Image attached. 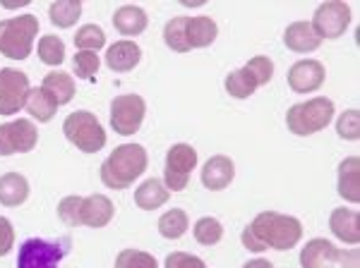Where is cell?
<instances>
[{"mask_svg":"<svg viewBox=\"0 0 360 268\" xmlns=\"http://www.w3.org/2000/svg\"><path fill=\"white\" fill-rule=\"evenodd\" d=\"M303 237V223L293 215L276 213V211H262L243 228L240 242L248 252H288Z\"/></svg>","mask_w":360,"mask_h":268,"instance_id":"obj_1","label":"cell"},{"mask_svg":"<svg viewBox=\"0 0 360 268\" xmlns=\"http://www.w3.org/2000/svg\"><path fill=\"white\" fill-rule=\"evenodd\" d=\"M147 166L149 156L142 144H120L101 163V182L108 189H127L139 175H144Z\"/></svg>","mask_w":360,"mask_h":268,"instance_id":"obj_2","label":"cell"},{"mask_svg":"<svg viewBox=\"0 0 360 268\" xmlns=\"http://www.w3.org/2000/svg\"><path fill=\"white\" fill-rule=\"evenodd\" d=\"M334 113H336L334 101L327 96H317V98H310V101L295 103L286 113L288 132L295 134V137L317 134V132L327 130L329 122L334 120Z\"/></svg>","mask_w":360,"mask_h":268,"instance_id":"obj_3","label":"cell"},{"mask_svg":"<svg viewBox=\"0 0 360 268\" xmlns=\"http://www.w3.org/2000/svg\"><path fill=\"white\" fill-rule=\"evenodd\" d=\"M39 34V20L34 15H20L0 22V55L10 60H27Z\"/></svg>","mask_w":360,"mask_h":268,"instance_id":"obj_4","label":"cell"},{"mask_svg":"<svg viewBox=\"0 0 360 268\" xmlns=\"http://www.w3.org/2000/svg\"><path fill=\"white\" fill-rule=\"evenodd\" d=\"M63 134L72 147H77L82 154H98L106 147V130L98 118L89 110H75L63 122Z\"/></svg>","mask_w":360,"mask_h":268,"instance_id":"obj_5","label":"cell"},{"mask_svg":"<svg viewBox=\"0 0 360 268\" xmlns=\"http://www.w3.org/2000/svg\"><path fill=\"white\" fill-rule=\"evenodd\" d=\"M68 240L29 237L17 252V268H58L68 254Z\"/></svg>","mask_w":360,"mask_h":268,"instance_id":"obj_6","label":"cell"},{"mask_svg":"<svg viewBox=\"0 0 360 268\" xmlns=\"http://www.w3.org/2000/svg\"><path fill=\"white\" fill-rule=\"evenodd\" d=\"M310 27L319 36V41H334L344 36L346 29L351 27V8H348V3H341V0L322 3L312 15Z\"/></svg>","mask_w":360,"mask_h":268,"instance_id":"obj_7","label":"cell"},{"mask_svg":"<svg viewBox=\"0 0 360 268\" xmlns=\"http://www.w3.org/2000/svg\"><path fill=\"white\" fill-rule=\"evenodd\" d=\"M197 166V151L190 144H173L166 151L164 185L168 192H183Z\"/></svg>","mask_w":360,"mask_h":268,"instance_id":"obj_8","label":"cell"},{"mask_svg":"<svg viewBox=\"0 0 360 268\" xmlns=\"http://www.w3.org/2000/svg\"><path fill=\"white\" fill-rule=\"evenodd\" d=\"M147 115V103L139 94H123L111 101V127L120 137H132L139 132Z\"/></svg>","mask_w":360,"mask_h":268,"instance_id":"obj_9","label":"cell"},{"mask_svg":"<svg viewBox=\"0 0 360 268\" xmlns=\"http://www.w3.org/2000/svg\"><path fill=\"white\" fill-rule=\"evenodd\" d=\"M29 91H32L29 77L22 69L15 67L0 69V115L10 118V115L20 113L27 106Z\"/></svg>","mask_w":360,"mask_h":268,"instance_id":"obj_10","label":"cell"},{"mask_svg":"<svg viewBox=\"0 0 360 268\" xmlns=\"http://www.w3.org/2000/svg\"><path fill=\"white\" fill-rule=\"evenodd\" d=\"M39 142V132L32 120H13L0 125V156L29 154Z\"/></svg>","mask_w":360,"mask_h":268,"instance_id":"obj_11","label":"cell"},{"mask_svg":"<svg viewBox=\"0 0 360 268\" xmlns=\"http://www.w3.org/2000/svg\"><path fill=\"white\" fill-rule=\"evenodd\" d=\"M324 77H327L324 65L317 60H298L295 65H291L286 74L288 86L295 94H312V91H317L324 84Z\"/></svg>","mask_w":360,"mask_h":268,"instance_id":"obj_12","label":"cell"},{"mask_svg":"<svg viewBox=\"0 0 360 268\" xmlns=\"http://www.w3.org/2000/svg\"><path fill=\"white\" fill-rule=\"evenodd\" d=\"M115 206L108 196L103 194H91L82 196V208H79V223L86 228H106L113 220Z\"/></svg>","mask_w":360,"mask_h":268,"instance_id":"obj_13","label":"cell"},{"mask_svg":"<svg viewBox=\"0 0 360 268\" xmlns=\"http://www.w3.org/2000/svg\"><path fill=\"white\" fill-rule=\"evenodd\" d=\"M236 177V163L229 156H212L205 168H202V185L209 192H221L233 182Z\"/></svg>","mask_w":360,"mask_h":268,"instance_id":"obj_14","label":"cell"},{"mask_svg":"<svg viewBox=\"0 0 360 268\" xmlns=\"http://www.w3.org/2000/svg\"><path fill=\"white\" fill-rule=\"evenodd\" d=\"M329 230L334 232L336 240L356 247L360 242V213L356 208H346V206L334 208L332 215H329Z\"/></svg>","mask_w":360,"mask_h":268,"instance_id":"obj_15","label":"cell"},{"mask_svg":"<svg viewBox=\"0 0 360 268\" xmlns=\"http://www.w3.org/2000/svg\"><path fill=\"white\" fill-rule=\"evenodd\" d=\"M336 192L341 199L360 203V159L358 156H348L339 163L336 170Z\"/></svg>","mask_w":360,"mask_h":268,"instance_id":"obj_16","label":"cell"},{"mask_svg":"<svg viewBox=\"0 0 360 268\" xmlns=\"http://www.w3.org/2000/svg\"><path fill=\"white\" fill-rule=\"evenodd\" d=\"M339 259V249L324 237H315L300 252V266L303 268H334Z\"/></svg>","mask_w":360,"mask_h":268,"instance_id":"obj_17","label":"cell"},{"mask_svg":"<svg viewBox=\"0 0 360 268\" xmlns=\"http://www.w3.org/2000/svg\"><path fill=\"white\" fill-rule=\"evenodd\" d=\"M103 60H106L108 69H113V72H130L142 60V48L135 41H115L113 46H108Z\"/></svg>","mask_w":360,"mask_h":268,"instance_id":"obj_18","label":"cell"},{"mask_svg":"<svg viewBox=\"0 0 360 268\" xmlns=\"http://www.w3.org/2000/svg\"><path fill=\"white\" fill-rule=\"evenodd\" d=\"M283 43L293 53H315L319 46H322V41L312 32L310 22H293L283 32Z\"/></svg>","mask_w":360,"mask_h":268,"instance_id":"obj_19","label":"cell"},{"mask_svg":"<svg viewBox=\"0 0 360 268\" xmlns=\"http://www.w3.org/2000/svg\"><path fill=\"white\" fill-rule=\"evenodd\" d=\"M149 25V17L139 5H120L113 13V27L118 29L123 36H139Z\"/></svg>","mask_w":360,"mask_h":268,"instance_id":"obj_20","label":"cell"},{"mask_svg":"<svg viewBox=\"0 0 360 268\" xmlns=\"http://www.w3.org/2000/svg\"><path fill=\"white\" fill-rule=\"evenodd\" d=\"M41 89L53 98V103L58 108L68 106V103L75 98V91H77L75 89V79L70 77L68 72H60V69H53V72L46 74Z\"/></svg>","mask_w":360,"mask_h":268,"instance_id":"obj_21","label":"cell"},{"mask_svg":"<svg viewBox=\"0 0 360 268\" xmlns=\"http://www.w3.org/2000/svg\"><path fill=\"white\" fill-rule=\"evenodd\" d=\"M168 199H171V192H168L166 185L156 177L144 180L135 189V203L142 211H156V208L164 206Z\"/></svg>","mask_w":360,"mask_h":268,"instance_id":"obj_22","label":"cell"},{"mask_svg":"<svg viewBox=\"0 0 360 268\" xmlns=\"http://www.w3.org/2000/svg\"><path fill=\"white\" fill-rule=\"evenodd\" d=\"M29 196V182L25 175L8 173L0 177V203L8 208L22 206Z\"/></svg>","mask_w":360,"mask_h":268,"instance_id":"obj_23","label":"cell"},{"mask_svg":"<svg viewBox=\"0 0 360 268\" xmlns=\"http://www.w3.org/2000/svg\"><path fill=\"white\" fill-rule=\"evenodd\" d=\"M219 36V27L212 17L200 15V17H190L188 20V43L190 51L193 48H207L212 46Z\"/></svg>","mask_w":360,"mask_h":268,"instance_id":"obj_24","label":"cell"},{"mask_svg":"<svg viewBox=\"0 0 360 268\" xmlns=\"http://www.w3.org/2000/svg\"><path fill=\"white\" fill-rule=\"evenodd\" d=\"M25 108L29 110V115H32V118H37L39 122H51V120H53V115H56V110H58L53 98L46 94L41 86H34V89L29 91Z\"/></svg>","mask_w":360,"mask_h":268,"instance_id":"obj_25","label":"cell"},{"mask_svg":"<svg viewBox=\"0 0 360 268\" xmlns=\"http://www.w3.org/2000/svg\"><path fill=\"white\" fill-rule=\"evenodd\" d=\"M188 20L190 17H173L171 22H166L164 27V41L173 53H188L190 43H188Z\"/></svg>","mask_w":360,"mask_h":268,"instance_id":"obj_26","label":"cell"},{"mask_svg":"<svg viewBox=\"0 0 360 268\" xmlns=\"http://www.w3.org/2000/svg\"><path fill=\"white\" fill-rule=\"evenodd\" d=\"M190 228V218L183 208H171L159 218V232L166 240H180V237L188 232Z\"/></svg>","mask_w":360,"mask_h":268,"instance_id":"obj_27","label":"cell"},{"mask_svg":"<svg viewBox=\"0 0 360 268\" xmlns=\"http://www.w3.org/2000/svg\"><path fill=\"white\" fill-rule=\"evenodd\" d=\"M79 15H82V3L79 0H56L49 8L51 22L60 29H70L79 20Z\"/></svg>","mask_w":360,"mask_h":268,"instance_id":"obj_28","label":"cell"},{"mask_svg":"<svg viewBox=\"0 0 360 268\" xmlns=\"http://www.w3.org/2000/svg\"><path fill=\"white\" fill-rule=\"evenodd\" d=\"M224 86H226V91L231 94V98H250L255 91L259 89L257 81H255V77L248 72L245 67L229 72V77L224 79Z\"/></svg>","mask_w":360,"mask_h":268,"instance_id":"obj_29","label":"cell"},{"mask_svg":"<svg viewBox=\"0 0 360 268\" xmlns=\"http://www.w3.org/2000/svg\"><path fill=\"white\" fill-rule=\"evenodd\" d=\"M37 53L39 60L46 62V65H63V60H65V43L56 34H46V36L39 39Z\"/></svg>","mask_w":360,"mask_h":268,"instance_id":"obj_30","label":"cell"},{"mask_svg":"<svg viewBox=\"0 0 360 268\" xmlns=\"http://www.w3.org/2000/svg\"><path fill=\"white\" fill-rule=\"evenodd\" d=\"M193 235H195V240L202 244V247H214V244L221 242L224 225H221V220L212 218V215H205V218H200L195 223Z\"/></svg>","mask_w":360,"mask_h":268,"instance_id":"obj_31","label":"cell"},{"mask_svg":"<svg viewBox=\"0 0 360 268\" xmlns=\"http://www.w3.org/2000/svg\"><path fill=\"white\" fill-rule=\"evenodd\" d=\"M75 46L77 51H91V53H98V51L106 46V34L98 25H84L77 29L75 34Z\"/></svg>","mask_w":360,"mask_h":268,"instance_id":"obj_32","label":"cell"},{"mask_svg":"<svg viewBox=\"0 0 360 268\" xmlns=\"http://www.w3.org/2000/svg\"><path fill=\"white\" fill-rule=\"evenodd\" d=\"M72 67L79 79L94 81L98 67H101V58H98V53H91V51H77L72 58Z\"/></svg>","mask_w":360,"mask_h":268,"instance_id":"obj_33","label":"cell"},{"mask_svg":"<svg viewBox=\"0 0 360 268\" xmlns=\"http://www.w3.org/2000/svg\"><path fill=\"white\" fill-rule=\"evenodd\" d=\"M336 134L346 142H358L360 137V110L348 108L336 118Z\"/></svg>","mask_w":360,"mask_h":268,"instance_id":"obj_34","label":"cell"},{"mask_svg":"<svg viewBox=\"0 0 360 268\" xmlns=\"http://www.w3.org/2000/svg\"><path fill=\"white\" fill-rule=\"evenodd\" d=\"M115 268H159V261L149 252L123 249V252L115 256Z\"/></svg>","mask_w":360,"mask_h":268,"instance_id":"obj_35","label":"cell"},{"mask_svg":"<svg viewBox=\"0 0 360 268\" xmlns=\"http://www.w3.org/2000/svg\"><path fill=\"white\" fill-rule=\"evenodd\" d=\"M79 208H82V196L77 194H70V196H63L58 201V218L63 220L70 228H77L79 223Z\"/></svg>","mask_w":360,"mask_h":268,"instance_id":"obj_36","label":"cell"},{"mask_svg":"<svg viewBox=\"0 0 360 268\" xmlns=\"http://www.w3.org/2000/svg\"><path fill=\"white\" fill-rule=\"evenodd\" d=\"M245 69L255 77V81H257V86L269 84L271 77H274V62H271V58H266V55H255V58H250Z\"/></svg>","mask_w":360,"mask_h":268,"instance_id":"obj_37","label":"cell"},{"mask_svg":"<svg viewBox=\"0 0 360 268\" xmlns=\"http://www.w3.org/2000/svg\"><path fill=\"white\" fill-rule=\"evenodd\" d=\"M164 268H207V264L200 259V256L185 254V252H173L166 256Z\"/></svg>","mask_w":360,"mask_h":268,"instance_id":"obj_38","label":"cell"},{"mask_svg":"<svg viewBox=\"0 0 360 268\" xmlns=\"http://www.w3.org/2000/svg\"><path fill=\"white\" fill-rule=\"evenodd\" d=\"M15 247V228L5 215H0V256L10 254Z\"/></svg>","mask_w":360,"mask_h":268,"instance_id":"obj_39","label":"cell"},{"mask_svg":"<svg viewBox=\"0 0 360 268\" xmlns=\"http://www.w3.org/2000/svg\"><path fill=\"white\" fill-rule=\"evenodd\" d=\"M336 264H341L344 268H358V249H351V252H341L339 249Z\"/></svg>","mask_w":360,"mask_h":268,"instance_id":"obj_40","label":"cell"},{"mask_svg":"<svg viewBox=\"0 0 360 268\" xmlns=\"http://www.w3.org/2000/svg\"><path fill=\"white\" fill-rule=\"evenodd\" d=\"M243 268H274V264H271L269 259H262V256H259V259L245 261V264H243Z\"/></svg>","mask_w":360,"mask_h":268,"instance_id":"obj_41","label":"cell"},{"mask_svg":"<svg viewBox=\"0 0 360 268\" xmlns=\"http://www.w3.org/2000/svg\"><path fill=\"white\" fill-rule=\"evenodd\" d=\"M25 5H29V0H3V8H8V10L25 8Z\"/></svg>","mask_w":360,"mask_h":268,"instance_id":"obj_42","label":"cell"}]
</instances>
